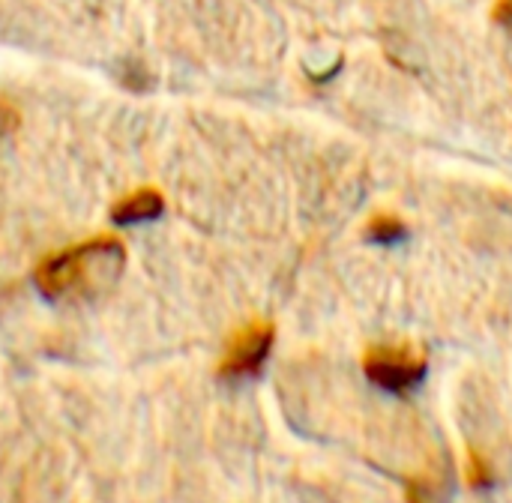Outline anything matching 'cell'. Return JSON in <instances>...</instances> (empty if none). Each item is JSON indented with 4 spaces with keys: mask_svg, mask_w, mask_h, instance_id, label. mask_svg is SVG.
I'll list each match as a JSON object with an SVG mask.
<instances>
[{
    "mask_svg": "<svg viewBox=\"0 0 512 503\" xmlns=\"http://www.w3.org/2000/svg\"><path fill=\"white\" fill-rule=\"evenodd\" d=\"M468 483H471L474 489H489V486H495L492 468H489L477 453H471V459H468Z\"/></svg>",
    "mask_w": 512,
    "mask_h": 503,
    "instance_id": "obj_7",
    "label": "cell"
},
{
    "mask_svg": "<svg viewBox=\"0 0 512 503\" xmlns=\"http://www.w3.org/2000/svg\"><path fill=\"white\" fill-rule=\"evenodd\" d=\"M276 342V327L270 321H249L231 339L225 342L222 360H219V378L225 381H246L255 378Z\"/></svg>",
    "mask_w": 512,
    "mask_h": 503,
    "instance_id": "obj_3",
    "label": "cell"
},
{
    "mask_svg": "<svg viewBox=\"0 0 512 503\" xmlns=\"http://www.w3.org/2000/svg\"><path fill=\"white\" fill-rule=\"evenodd\" d=\"M450 480L447 474L441 471H426V474H417L411 483H408V503H447L450 501Z\"/></svg>",
    "mask_w": 512,
    "mask_h": 503,
    "instance_id": "obj_5",
    "label": "cell"
},
{
    "mask_svg": "<svg viewBox=\"0 0 512 503\" xmlns=\"http://www.w3.org/2000/svg\"><path fill=\"white\" fill-rule=\"evenodd\" d=\"M366 378L390 393V396H411L429 372V360L411 345H369L363 354Z\"/></svg>",
    "mask_w": 512,
    "mask_h": 503,
    "instance_id": "obj_2",
    "label": "cell"
},
{
    "mask_svg": "<svg viewBox=\"0 0 512 503\" xmlns=\"http://www.w3.org/2000/svg\"><path fill=\"white\" fill-rule=\"evenodd\" d=\"M507 3H510V6H512V0H507Z\"/></svg>",
    "mask_w": 512,
    "mask_h": 503,
    "instance_id": "obj_9",
    "label": "cell"
},
{
    "mask_svg": "<svg viewBox=\"0 0 512 503\" xmlns=\"http://www.w3.org/2000/svg\"><path fill=\"white\" fill-rule=\"evenodd\" d=\"M165 213V198L159 189H138L126 198H120L114 207H111V222L120 225V228H129V225H147V222H156L159 216Z\"/></svg>",
    "mask_w": 512,
    "mask_h": 503,
    "instance_id": "obj_4",
    "label": "cell"
},
{
    "mask_svg": "<svg viewBox=\"0 0 512 503\" xmlns=\"http://www.w3.org/2000/svg\"><path fill=\"white\" fill-rule=\"evenodd\" d=\"M123 264H126V246L117 237L102 234L45 258L36 267L33 282L39 294L48 300L90 297L114 285L117 276L123 273Z\"/></svg>",
    "mask_w": 512,
    "mask_h": 503,
    "instance_id": "obj_1",
    "label": "cell"
},
{
    "mask_svg": "<svg viewBox=\"0 0 512 503\" xmlns=\"http://www.w3.org/2000/svg\"><path fill=\"white\" fill-rule=\"evenodd\" d=\"M408 225L393 216V213H378L369 225H366V240L375 246H399L408 240Z\"/></svg>",
    "mask_w": 512,
    "mask_h": 503,
    "instance_id": "obj_6",
    "label": "cell"
},
{
    "mask_svg": "<svg viewBox=\"0 0 512 503\" xmlns=\"http://www.w3.org/2000/svg\"><path fill=\"white\" fill-rule=\"evenodd\" d=\"M18 123H21V117H18L15 105H9V102L0 99V138L12 135L18 129Z\"/></svg>",
    "mask_w": 512,
    "mask_h": 503,
    "instance_id": "obj_8",
    "label": "cell"
}]
</instances>
